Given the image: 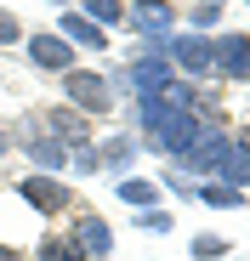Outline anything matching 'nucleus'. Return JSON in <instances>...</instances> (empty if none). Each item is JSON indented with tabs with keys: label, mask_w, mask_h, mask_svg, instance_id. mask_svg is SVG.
Segmentation results:
<instances>
[{
	"label": "nucleus",
	"mask_w": 250,
	"mask_h": 261,
	"mask_svg": "<svg viewBox=\"0 0 250 261\" xmlns=\"http://www.w3.org/2000/svg\"><path fill=\"white\" fill-rule=\"evenodd\" d=\"M63 80V102L68 108H80L86 119H108L114 114V85H108V74H97V68H68V74H57Z\"/></svg>",
	"instance_id": "obj_1"
},
{
	"label": "nucleus",
	"mask_w": 250,
	"mask_h": 261,
	"mask_svg": "<svg viewBox=\"0 0 250 261\" xmlns=\"http://www.w3.org/2000/svg\"><path fill=\"white\" fill-rule=\"evenodd\" d=\"M12 148H23V159H29L34 170H46V176H63V170H68V148H63L34 114H23V119L12 125Z\"/></svg>",
	"instance_id": "obj_2"
},
{
	"label": "nucleus",
	"mask_w": 250,
	"mask_h": 261,
	"mask_svg": "<svg viewBox=\"0 0 250 261\" xmlns=\"http://www.w3.org/2000/svg\"><path fill=\"white\" fill-rule=\"evenodd\" d=\"M17 199L34 210V216H63V210H80L74 188L63 176H46V170H29V176H17Z\"/></svg>",
	"instance_id": "obj_3"
},
{
	"label": "nucleus",
	"mask_w": 250,
	"mask_h": 261,
	"mask_svg": "<svg viewBox=\"0 0 250 261\" xmlns=\"http://www.w3.org/2000/svg\"><path fill=\"white\" fill-rule=\"evenodd\" d=\"M165 57H171V68H177L182 80H193V85L216 80V74H211V34H193V29H177L171 40H165Z\"/></svg>",
	"instance_id": "obj_4"
},
{
	"label": "nucleus",
	"mask_w": 250,
	"mask_h": 261,
	"mask_svg": "<svg viewBox=\"0 0 250 261\" xmlns=\"http://www.w3.org/2000/svg\"><path fill=\"white\" fill-rule=\"evenodd\" d=\"M91 153H97V176H131L137 170V159H142V137L137 130H114V137H103V142H91Z\"/></svg>",
	"instance_id": "obj_5"
},
{
	"label": "nucleus",
	"mask_w": 250,
	"mask_h": 261,
	"mask_svg": "<svg viewBox=\"0 0 250 261\" xmlns=\"http://www.w3.org/2000/svg\"><path fill=\"white\" fill-rule=\"evenodd\" d=\"M23 46H29V63H34L40 74H68V68H80V51L68 46L57 29H34V34H23Z\"/></svg>",
	"instance_id": "obj_6"
},
{
	"label": "nucleus",
	"mask_w": 250,
	"mask_h": 261,
	"mask_svg": "<svg viewBox=\"0 0 250 261\" xmlns=\"http://www.w3.org/2000/svg\"><path fill=\"white\" fill-rule=\"evenodd\" d=\"M34 119L46 125V130H52V137H57V142H63L68 153H74V148H91V142H97V130H91V119L80 114V108H68V102H57V108H40Z\"/></svg>",
	"instance_id": "obj_7"
},
{
	"label": "nucleus",
	"mask_w": 250,
	"mask_h": 261,
	"mask_svg": "<svg viewBox=\"0 0 250 261\" xmlns=\"http://www.w3.org/2000/svg\"><path fill=\"white\" fill-rule=\"evenodd\" d=\"M125 23L142 40L148 34H177L182 29V6H171V0H125Z\"/></svg>",
	"instance_id": "obj_8"
},
{
	"label": "nucleus",
	"mask_w": 250,
	"mask_h": 261,
	"mask_svg": "<svg viewBox=\"0 0 250 261\" xmlns=\"http://www.w3.org/2000/svg\"><path fill=\"white\" fill-rule=\"evenodd\" d=\"M244 63H250V34H239V29L211 34V74L216 80H244Z\"/></svg>",
	"instance_id": "obj_9"
},
{
	"label": "nucleus",
	"mask_w": 250,
	"mask_h": 261,
	"mask_svg": "<svg viewBox=\"0 0 250 261\" xmlns=\"http://www.w3.org/2000/svg\"><path fill=\"white\" fill-rule=\"evenodd\" d=\"M68 239L80 244V255H86V261H103V255H114V227L103 222L97 210H74V227H68Z\"/></svg>",
	"instance_id": "obj_10"
},
{
	"label": "nucleus",
	"mask_w": 250,
	"mask_h": 261,
	"mask_svg": "<svg viewBox=\"0 0 250 261\" xmlns=\"http://www.w3.org/2000/svg\"><path fill=\"white\" fill-rule=\"evenodd\" d=\"M211 182L250 188V137H239V130H233V142H228V153L216 159V176H211Z\"/></svg>",
	"instance_id": "obj_11"
},
{
	"label": "nucleus",
	"mask_w": 250,
	"mask_h": 261,
	"mask_svg": "<svg viewBox=\"0 0 250 261\" xmlns=\"http://www.w3.org/2000/svg\"><path fill=\"white\" fill-rule=\"evenodd\" d=\"M57 34L68 40V46H74V51H103V46H108V34H103L97 23H86V17H80L74 6H68V12L57 17Z\"/></svg>",
	"instance_id": "obj_12"
},
{
	"label": "nucleus",
	"mask_w": 250,
	"mask_h": 261,
	"mask_svg": "<svg viewBox=\"0 0 250 261\" xmlns=\"http://www.w3.org/2000/svg\"><path fill=\"white\" fill-rule=\"evenodd\" d=\"M119 199L131 204V210H159V182L154 176H119Z\"/></svg>",
	"instance_id": "obj_13"
},
{
	"label": "nucleus",
	"mask_w": 250,
	"mask_h": 261,
	"mask_svg": "<svg viewBox=\"0 0 250 261\" xmlns=\"http://www.w3.org/2000/svg\"><path fill=\"white\" fill-rule=\"evenodd\" d=\"M74 12L86 17V23H97L103 34H108V29H125V0H80Z\"/></svg>",
	"instance_id": "obj_14"
},
{
	"label": "nucleus",
	"mask_w": 250,
	"mask_h": 261,
	"mask_svg": "<svg viewBox=\"0 0 250 261\" xmlns=\"http://www.w3.org/2000/svg\"><path fill=\"white\" fill-rule=\"evenodd\" d=\"M193 199L211 210H244V188H228V182H193Z\"/></svg>",
	"instance_id": "obj_15"
},
{
	"label": "nucleus",
	"mask_w": 250,
	"mask_h": 261,
	"mask_svg": "<svg viewBox=\"0 0 250 261\" xmlns=\"http://www.w3.org/2000/svg\"><path fill=\"white\" fill-rule=\"evenodd\" d=\"M34 261H86V255H80V244L68 233H46V239L34 244Z\"/></svg>",
	"instance_id": "obj_16"
},
{
	"label": "nucleus",
	"mask_w": 250,
	"mask_h": 261,
	"mask_svg": "<svg viewBox=\"0 0 250 261\" xmlns=\"http://www.w3.org/2000/svg\"><path fill=\"white\" fill-rule=\"evenodd\" d=\"M188 255H193V261H222V255H233V244H228L222 233H193V239H188Z\"/></svg>",
	"instance_id": "obj_17"
},
{
	"label": "nucleus",
	"mask_w": 250,
	"mask_h": 261,
	"mask_svg": "<svg viewBox=\"0 0 250 261\" xmlns=\"http://www.w3.org/2000/svg\"><path fill=\"white\" fill-rule=\"evenodd\" d=\"M222 12H228V0H193V6H188V29H193V34L216 29V23H222Z\"/></svg>",
	"instance_id": "obj_18"
},
{
	"label": "nucleus",
	"mask_w": 250,
	"mask_h": 261,
	"mask_svg": "<svg viewBox=\"0 0 250 261\" xmlns=\"http://www.w3.org/2000/svg\"><path fill=\"white\" fill-rule=\"evenodd\" d=\"M137 227H142V233H171L177 216H171V210H137Z\"/></svg>",
	"instance_id": "obj_19"
},
{
	"label": "nucleus",
	"mask_w": 250,
	"mask_h": 261,
	"mask_svg": "<svg viewBox=\"0 0 250 261\" xmlns=\"http://www.w3.org/2000/svg\"><path fill=\"white\" fill-rule=\"evenodd\" d=\"M23 34H29V29H23L17 12H0V46H23Z\"/></svg>",
	"instance_id": "obj_20"
},
{
	"label": "nucleus",
	"mask_w": 250,
	"mask_h": 261,
	"mask_svg": "<svg viewBox=\"0 0 250 261\" xmlns=\"http://www.w3.org/2000/svg\"><path fill=\"white\" fill-rule=\"evenodd\" d=\"M159 193H177V199H193V182H188L182 170L171 165V170H165V176H159Z\"/></svg>",
	"instance_id": "obj_21"
},
{
	"label": "nucleus",
	"mask_w": 250,
	"mask_h": 261,
	"mask_svg": "<svg viewBox=\"0 0 250 261\" xmlns=\"http://www.w3.org/2000/svg\"><path fill=\"white\" fill-rule=\"evenodd\" d=\"M68 170H80V176H97V153H91V148H74V153H68Z\"/></svg>",
	"instance_id": "obj_22"
},
{
	"label": "nucleus",
	"mask_w": 250,
	"mask_h": 261,
	"mask_svg": "<svg viewBox=\"0 0 250 261\" xmlns=\"http://www.w3.org/2000/svg\"><path fill=\"white\" fill-rule=\"evenodd\" d=\"M12 153V125H0V159Z\"/></svg>",
	"instance_id": "obj_23"
},
{
	"label": "nucleus",
	"mask_w": 250,
	"mask_h": 261,
	"mask_svg": "<svg viewBox=\"0 0 250 261\" xmlns=\"http://www.w3.org/2000/svg\"><path fill=\"white\" fill-rule=\"evenodd\" d=\"M0 261H23V255H17V250H12V244H0Z\"/></svg>",
	"instance_id": "obj_24"
},
{
	"label": "nucleus",
	"mask_w": 250,
	"mask_h": 261,
	"mask_svg": "<svg viewBox=\"0 0 250 261\" xmlns=\"http://www.w3.org/2000/svg\"><path fill=\"white\" fill-rule=\"evenodd\" d=\"M171 6H182V0H171ZM188 6H193V0H188Z\"/></svg>",
	"instance_id": "obj_25"
},
{
	"label": "nucleus",
	"mask_w": 250,
	"mask_h": 261,
	"mask_svg": "<svg viewBox=\"0 0 250 261\" xmlns=\"http://www.w3.org/2000/svg\"><path fill=\"white\" fill-rule=\"evenodd\" d=\"M244 80H250V63H244Z\"/></svg>",
	"instance_id": "obj_26"
},
{
	"label": "nucleus",
	"mask_w": 250,
	"mask_h": 261,
	"mask_svg": "<svg viewBox=\"0 0 250 261\" xmlns=\"http://www.w3.org/2000/svg\"><path fill=\"white\" fill-rule=\"evenodd\" d=\"M244 6H250V0H244Z\"/></svg>",
	"instance_id": "obj_27"
}]
</instances>
